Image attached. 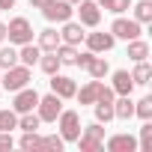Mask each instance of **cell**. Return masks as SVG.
Masks as SVG:
<instances>
[{
	"label": "cell",
	"instance_id": "cell-1",
	"mask_svg": "<svg viewBox=\"0 0 152 152\" xmlns=\"http://www.w3.org/2000/svg\"><path fill=\"white\" fill-rule=\"evenodd\" d=\"M30 84V66H12L6 72H0V87H3L6 93H18Z\"/></svg>",
	"mask_w": 152,
	"mask_h": 152
},
{
	"label": "cell",
	"instance_id": "cell-2",
	"mask_svg": "<svg viewBox=\"0 0 152 152\" xmlns=\"http://www.w3.org/2000/svg\"><path fill=\"white\" fill-rule=\"evenodd\" d=\"M75 143L81 146V152H99V149H104V128H102V122L84 125L81 128V137Z\"/></svg>",
	"mask_w": 152,
	"mask_h": 152
},
{
	"label": "cell",
	"instance_id": "cell-3",
	"mask_svg": "<svg viewBox=\"0 0 152 152\" xmlns=\"http://www.w3.org/2000/svg\"><path fill=\"white\" fill-rule=\"evenodd\" d=\"M57 122H60L57 128H60L63 143H75L81 137V116H78V110H60Z\"/></svg>",
	"mask_w": 152,
	"mask_h": 152
},
{
	"label": "cell",
	"instance_id": "cell-4",
	"mask_svg": "<svg viewBox=\"0 0 152 152\" xmlns=\"http://www.w3.org/2000/svg\"><path fill=\"white\" fill-rule=\"evenodd\" d=\"M6 39H9V45H27V42H33V24L27 21V18H12L9 24H6Z\"/></svg>",
	"mask_w": 152,
	"mask_h": 152
},
{
	"label": "cell",
	"instance_id": "cell-5",
	"mask_svg": "<svg viewBox=\"0 0 152 152\" xmlns=\"http://www.w3.org/2000/svg\"><path fill=\"white\" fill-rule=\"evenodd\" d=\"M75 66H81V69H87L90 72V78H104V75L110 72V66H107V60L104 57H96L93 51H87V54H78V60H75Z\"/></svg>",
	"mask_w": 152,
	"mask_h": 152
},
{
	"label": "cell",
	"instance_id": "cell-6",
	"mask_svg": "<svg viewBox=\"0 0 152 152\" xmlns=\"http://www.w3.org/2000/svg\"><path fill=\"white\" fill-rule=\"evenodd\" d=\"M72 12H75V9H72L69 0H45V3H42V15H45L48 21H57V24L69 21Z\"/></svg>",
	"mask_w": 152,
	"mask_h": 152
},
{
	"label": "cell",
	"instance_id": "cell-7",
	"mask_svg": "<svg viewBox=\"0 0 152 152\" xmlns=\"http://www.w3.org/2000/svg\"><path fill=\"white\" fill-rule=\"evenodd\" d=\"M60 110H63V99L60 96H39V104H36V113H39V119L42 122H57V116H60Z\"/></svg>",
	"mask_w": 152,
	"mask_h": 152
},
{
	"label": "cell",
	"instance_id": "cell-8",
	"mask_svg": "<svg viewBox=\"0 0 152 152\" xmlns=\"http://www.w3.org/2000/svg\"><path fill=\"white\" fill-rule=\"evenodd\" d=\"M36 104H39V93H36L30 84H27L24 90H18L15 99H12V110H15V113H27V110H33Z\"/></svg>",
	"mask_w": 152,
	"mask_h": 152
},
{
	"label": "cell",
	"instance_id": "cell-9",
	"mask_svg": "<svg viewBox=\"0 0 152 152\" xmlns=\"http://www.w3.org/2000/svg\"><path fill=\"white\" fill-rule=\"evenodd\" d=\"M51 93L60 96V99H75V93H78V84H75V78H69V75H51Z\"/></svg>",
	"mask_w": 152,
	"mask_h": 152
},
{
	"label": "cell",
	"instance_id": "cell-10",
	"mask_svg": "<svg viewBox=\"0 0 152 152\" xmlns=\"http://www.w3.org/2000/svg\"><path fill=\"white\" fill-rule=\"evenodd\" d=\"M110 33H113V39H137L140 36V24L134 21V18H116L113 24H110Z\"/></svg>",
	"mask_w": 152,
	"mask_h": 152
},
{
	"label": "cell",
	"instance_id": "cell-11",
	"mask_svg": "<svg viewBox=\"0 0 152 152\" xmlns=\"http://www.w3.org/2000/svg\"><path fill=\"white\" fill-rule=\"evenodd\" d=\"M78 15H81L84 27H99V21H102V9L96 0H78Z\"/></svg>",
	"mask_w": 152,
	"mask_h": 152
},
{
	"label": "cell",
	"instance_id": "cell-12",
	"mask_svg": "<svg viewBox=\"0 0 152 152\" xmlns=\"http://www.w3.org/2000/svg\"><path fill=\"white\" fill-rule=\"evenodd\" d=\"M84 24L81 21H63V33H60V42H66V45H75V48H78L81 42H84Z\"/></svg>",
	"mask_w": 152,
	"mask_h": 152
},
{
	"label": "cell",
	"instance_id": "cell-13",
	"mask_svg": "<svg viewBox=\"0 0 152 152\" xmlns=\"http://www.w3.org/2000/svg\"><path fill=\"white\" fill-rule=\"evenodd\" d=\"M84 42H87V48L93 54H102V51H110L116 39H113V33H87Z\"/></svg>",
	"mask_w": 152,
	"mask_h": 152
},
{
	"label": "cell",
	"instance_id": "cell-14",
	"mask_svg": "<svg viewBox=\"0 0 152 152\" xmlns=\"http://www.w3.org/2000/svg\"><path fill=\"white\" fill-rule=\"evenodd\" d=\"M107 152H137V140L131 137V134H113V137H107Z\"/></svg>",
	"mask_w": 152,
	"mask_h": 152
},
{
	"label": "cell",
	"instance_id": "cell-15",
	"mask_svg": "<svg viewBox=\"0 0 152 152\" xmlns=\"http://www.w3.org/2000/svg\"><path fill=\"white\" fill-rule=\"evenodd\" d=\"M102 87H104V84H102L99 78H93V81H90L87 87H81L78 93H75V99H78L81 104H96V99H99V93H102Z\"/></svg>",
	"mask_w": 152,
	"mask_h": 152
},
{
	"label": "cell",
	"instance_id": "cell-16",
	"mask_svg": "<svg viewBox=\"0 0 152 152\" xmlns=\"http://www.w3.org/2000/svg\"><path fill=\"white\" fill-rule=\"evenodd\" d=\"M113 96H131V90H134V81H131V75L125 72V69H119V72H113Z\"/></svg>",
	"mask_w": 152,
	"mask_h": 152
},
{
	"label": "cell",
	"instance_id": "cell-17",
	"mask_svg": "<svg viewBox=\"0 0 152 152\" xmlns=\"http://www.w3.org/2000/svg\"><path fill=\"white\" fill-rule=\"evenodd\" d=\"M39 57H42V48H39V45H33V42L21 45V51H18V63H21V66H36V63H39Z\"/></svg>",
	"mask_w": 152,
	"mask_h": 152
},
{
	"label": "cell",
	"instance_id": "cell-18",
	"mask_svg": "<svg viewBox=\"0 0 152 152\" xmlns=\"http://www.w3.org/2000/svg\"><path fill=\"white\" fill-rule=\"evenodd\" d=\"M134 116V102L131 96H119L113 102V119H131Z\"/></svg>",
	"mask_w": 152,
	"mask_h": 152
},
{
	"label": "cell",
	"instance_id": "cell-19",
	"mask_svg": "<svg viewBox=\"0 0 152 152\" xmlns=\"http://www.w3.org/2000/svg\"><path fill=\"white\" fill-rule=\"evenodd\" d=\"M149 78H152V66H149L146 60L134 63V72H131V81H134V87H146V84H149Z\"/></svg>",
	"mask_w": 152,
	"mask_h": 152
},
{
	"label": "cell",
	"instance_id": "cell-20",
	"mask_svg": "<svg viewBox=\"0 0 152 152\" xmlns=\"http://www.w3.org/2000/svg\"><path fill=\"white\" fill-rule=\"evenodd\" d=\"M149 57V45L137 36V39H128V60H134V63H140V60H146Z\"/></svg>",
	"mask_w": 152,
	"mask_h": 152
},
{
	"label": "cell",
	"instance_id": "cell-21",
	"mask_svg": "<svg viewBox=\"0 0 152 152\" xmlns=\"http://www.w3.org/2000/svg\"><path fill=\"white\" fill-rule=\"evenodd\" d=\"M18 146L24 152H39V149H45V137H39L36 131H24V137L18 140Z\"/></svg>",
	"mask_w": 152,
	"mask_h": 152
},
{
	"label": "cell",
	"instance_id": "cell-22",
	"mask_svg": "<svg viewBox=\"0 0 152 152\" xmlns=\"http://www.w3.org/2000/svg\"><path fill=\"white\" fill-rule=\"evenodd\" d=\"M36 66H39L45 75H54V72H57L63 63H60V57H57L54 51H42V57H39V63H36Z\"/></svg>",
	"mask_w": 152,
	"mask_h": 152
},
{
	"label": "cell",
	"instance_id": "cell-23",
	"mask_svg": "<svg viewBox=\"0 0 152 152\" xmlns=\"http://www.w3.org/2000/svg\"><path fill=\"white\" fill-rule=\"evenodd\" d=\"M54 54L60 57L63 66H75V60H78V48H75V45H66V42H60Z\"/></svg>",
	"mask_w": 152,
	"mask_h": 152
},
{
	"label": "cell",
	"instance_id": "cell-24",
	"mask_svg": "<svg viewBox=\"0 0 152 152\" xmlns=\"http://www.w3.org/2000/svg\"><path fill=\"white\" fill-rule=\"evenodd\" d=\"M99 9L104 12H113V15H122L125 9H131V0H96Z\"/></svg>",
	"mask_w": 152,
	"mask_h": 152
},
{
	"label": "cell",
	"instance_id": "cell-25",
	"mask_svg": "<svg viewBox=\"0 0 152 152\" xmlns=\"http://www.w3.org/2000/svg\"><path fill=\"white\" fill-rule=\"evenodd\" d=\"M57 45H60V33H57V30L48 27V30L39 33V48H42V51H57Z\"/></svg>",
	"mask_w": 152,
	"mask_h": 152
},
{
	"label": "cell",
	"instance_id": "cell-26",
	"mask_svg": "<svg viewBox=\"0 0 152 152\" xmlns=\"http://www.w3.org/2000/svg\"><path fill=\"white\" fill-rule=\"evenodd\" d=\"M39 125H42L39 113H33V110L18 113V128H21V131H39Z\"/></svg>",
	"mask_w": 152,
	"mask_h": 152
},
{
	"label": "cell",
	"instance_id": "cell-27",
	"mask_svg": "<svg viewBox=\"0 0 152 152\" xmlns=\"http://www.w3.org/2000/svg\"><path fill=\"white\" fill-rule=\"evenodd\" d=\"M140 152H152V119H143L140 125V140H137Z\"/></svg>",
	"mask_w": 152,
	"mask_h": 152
},
{
	"label": "cell",
	"instance_id": "cell-28",
	"mask_svg": "<svg viewBox=\"0 0 152 152\" xmlns=\"http://www.w3.org/2000/svg\"><path fill=\"white\" fill-rule=\"evenodd\" d=\"M134 21L137 24H149L152 21V0H140V3H134Z\"/></svg>",
	"mask_w": 152,
	"mask_h": 152
},
{
	"label": "cell",
	"instance_id": "cell-29",
	"mask_svg": "<svg viewBox=\"0 0 152 152\" xmlns=\"http://www.w3.org/2000/svg\"><path fill=\"white\" fill-rule=\"evenodd\" d=\"M12 66H18V51L9 45V48L0 51V72H6V69H12Z\"/></svg>",
	"mask_w": 152,
	"mask_h": 152
},
{
	"label": "cell",
	"instance_id": "cell-30",
	"mask_svg": "<svg viewBox=\"0 0 152 152\" xmlns=\"http://www.w3.org/2000/svg\"><path fill=\"white\" fill-rule=\"evenodd\" d=\"M134 116H140V119H152V96H143L140 102H134Z\"/></svg>",
	"mask_w": 152,
	"mask_h": 152
},
{
	"label": "cell",
	"instance_id": "cell-31",
	"mask_svg": "<svg viewBox=\"0 0 152 152\" xmlns=\"http://www.w3.org/2000/svg\"><path fill=\"white\" fill-rule=\"evenodd\" d=\"M113 119V104H104V102H96V122L107 125Z\"/></svg>",
	"mask_w": 152,
	"mask_h": 152
},
{
	"label": "cell",
	"instance_id": "cell-32",
	"mask_svg": "<svg viewBox=\"0 0 152 152\" xmlns=\"http://www.w3.org/2000/svg\"><path fill=\"white\" fill-rule=\"evenodd\" d=\"M18 128V113L15 110H0V131H12Z\"/></svg>",
	"mask_w": 152,
	"mask_h": 152
},
{
	"label": "cell",
	"instance_id": "cell-33",
	"mask_svg": "<svg viewBox=\"0 0 152 152\" xmlns=\"http://www.w3.org/2000/svg\"><path fill=\"white\" fill-rule=\"evenodd\" d=\"M45 149L60 152V149H63V137H60V134H48V137H45Z\"/></svg>",
	"mask_w": 152,
	"mask_h": 152
},
{
	"label": "cell",
	"instance_id": "cell-34",
	"mask_svg": "<svg viewBox=\"0 0 152 152\" xmlns=\"http://www.w3.org/2000/svg\"><path fill=\"white\" fill-rule=\"evenodd\" d=\"M12 146H15L12 134H9V131H0V149H12Z\"/></svg>",
	"mask_w": 152,
	"mask_h": 152
},
{
	"label": "cell",
	"instance_id": "cell-35",
	"mask_svg": "<svg viewBox=\"0 0 152 152\" xmlns=\"http://www.w3.org/2000/svg\"><path fill=\"white\" fill-rule=\"evenodd\" d=\"M15 6V0H0V12H3V9H12Z\"/></svg>",
	"mask_w": 152,
	"mask_h": 152
},
{
	"label": "cell",
	"instance_id": "cell-36",
	"mask_svg": "<svg viewBox=\"0 0 152 152\" xmlns=\"http://www.w3.org/2000/svg\"><path fill=\"white\" fill-rule=\"evenodd\" d=\"M6 39V24H0V42Z\"/></svg>",
	"mask_w": 152,
	"mask_h": 152
},
{
	"label": "cell",
	"instance_id": "cell-37",
	"mask_svg": "<svg viewBox=\"0 0 152 152\" xmlns=\"http://www.w3.org/2000/svg\"><path fill=\"white\" fill-rule=\"evenodd\" d=\"M30 3H33L36 9H42V3H45V0H30Z\"/></svg>",
	"mask_w": 152,
	"mask_h": 152
},
{
	"label": "cell",
	"instance_id": "cell-38",
	"mask_svg": "<svg viewBox=\"0 0 152 152\" xmlns=\"http://www.w3.org/2000/svg\"><path fill=\"white\" fill-rule=\"evenodd\" d=\"M69 3H78V0H69Z\"/></svg>",
	"mask_w": 152,
	"mask_h": 152
}]
</instances>
